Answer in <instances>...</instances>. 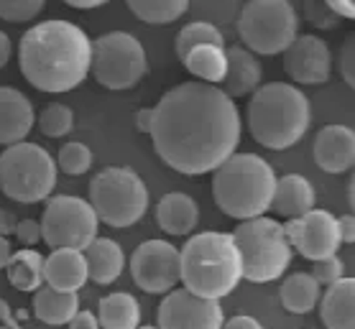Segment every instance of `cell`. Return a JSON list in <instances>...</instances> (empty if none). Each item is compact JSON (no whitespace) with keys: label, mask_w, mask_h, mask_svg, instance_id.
Masks as SVG:
<instances>
[{"label":"cell","mask_w":355,"mask_h":329,"mask_svg":"<svg viewBox=\"0 0 355 329\" xmlns=\"http://www.w3.org/2000/svg\"><path fill=\"white\" fill-rule=\"evenodd\" d=\"M148 72L144 44L128 31H110L92 41L89 74L105 89H133Z\"/></svg>","instance_id":"obj_10"},{"label":"cell","mask_w":355,"mask_h":329,"mask_svg":"<svg viewBox=\"0 0 355 329\" xmlns=\"http://www.w3.org/2000/svg\"><path fill=\"white\" fill-rule=\"evenodd\" d=\"M54 161H57V169L62 174H67V177H82L92 166V151L82 141H72V143L59 148V156Z\"/></svg>","instance_id":"obj_31"},{"label":"cell","mask_w":355,"mask_h":329,"mask_svg":"<svg viewBox=\"0 0 355 329\" xmlns=\"http://www.w3.org/2000/svg\"><path fill=\"white\" fill-rule=\"evenodd\" d=\"M343 260L338 256L322 258V260H315V268H312V278H315L320 286H330L338 278H343Z\"/></svg>","instance_id":"obj_34"},{"label":"cell","mask_w":355,"mask_h":329,"mask_svg":"<svg viewBox=\"0 0 355 329\" xmlns=\"http://www.w3.org/2000/svg\"><path fill=\"white\" fill-rule=\"evenodd\" d=\"M322 286L312 278V273H291L286 276L282 283V304L286 312L291 314H309L312 309H317Z\"/></svg>","instance_id":"obj_26"},{"label":"cell","mask_w":355,"mask_h":329,"mask_svg":"<svg viewBox=\"0 0 355 329\" xmlns=\"http://www.w3.org/2000/svg\"><path fill=\"white\" fill-rule=\"evenodd\" d=\"M69 329H100V321H97L95 312H77L72 319L67 321Z\"/></svg>","instance_id":"obj_37"},{"label":"cell","mask_w":355,"mask_h":329,"mask_svg":"<svg viewBox=\"0 0 355 329\" xmlns=\"http://www.w3.org/2000/svg\"><path fill=\"white\" fill-rule=\"evenodd\" d=\"M317 306L324 329H355V278L343 276L330 283Z\"/></svg>","instance_id":"obj_20"},{"label":"cell","mask_w":355,"mask_h":329,"mask_svg":"<svg viewBox=\"0 0 355 329\" xmlns=\"http://www.w3.org/2000/svg\"><path fill=\"white\" fill-rule=\"evenodd\" d=\"M338 235L340 242H355V217L353 215H343L338 217Z\"/></svg>","instance_id":"obj_38"},{"label":"cell","mask_w":355,"mask_h":329,"mask_svg":"<svg viewBox=\"0 0 355 329\" xmlns=\"http://www.w3.org/2000/svg\"><path fill=\"white\" fill-rule=\"evenodd\" d=\"M151 128V107H146V110H138L136 113V130L138 133H148Z\"/></svg>","instance_id":"obj_44"},{"label":"cell","mask_w":355,"mask_h":329,"mask_svg":"<svg viewBox=\"0 0 355 329\" xmlns=\"http://www.w3.org/2000/svg\"><path fill=\"white\" fill-rule=\"evenodd\" d=\"M16 240L24 245V248H33V245H39L41 242V225L39 220H31V217H26V220H18L16 222Z\"/></svg>","instance_id":"obj_36"},{"label":"cell","mask_w":355,"mask_h":329,"mask_svg":"<svg viewBox=\"0 0 355 329\" xmlns=\"http://www.w3.org/2000/svg\"><path fill=\"white\" fill-rule=\"evenodd\" d=\"M179 281L194 296L220 299L230 296L243 281L241 253L230 233L189 235L179 250Z\"/></svg>","instance_id":"obj_3"},{"label":"cell","mask_w":355,"mask_h":329,"mask_svg":"<svg viewBox=\"0 0 355 329\" xmlns=\"http://www.w3.org/2000/svg\"><path fill=\"white\" fill-rule=\"evenodd\" d=\"M46 6V0H0V18L10 24L33 21Z\"/></svg>","instance_id":"obj_33"},{"label":"cell","mask_w":355,"mask_h":329,"mask_svg":"<svg viewBox=\"0 0 355 329\" xmlns=\"http://www.w3.org/2000/svg\"><path fill=\"white\" fill-rule=\"evenodd\" d=\"M95 317L103 329H136L141 324V306L136 296H130L125 291H115L100 299Z\"/></svg>","instance_id":"obj_25"},{"label":"cell","mask_w":355,"mask_h":329,"mask_svg":"<svg viewBox=\"0 0 355 329\" xmlns=\"http://www.w3.org/2000/svg\"><path fill=\"white\" fill-rule=\"evenodd\" d=\"M33 317L44 324L51 327H62L80 312V296L77 294H67V291L49 289L46 283L33 291Z\"/></svg>","instance_id":"obj_24"},{"label":"cell","mask_w":355,"mask_h":329,"mask_svg":"<svg viewBox=\"0 0 355 329\" xmlns=\"http://www.w3.org/2000/svg\"><path fill=\"white\" fill-rule=\"evenodd\" d=\"M89 204L100 222L125 230L148 212V186L133 169L107 166L89 181Z\"/></svg>","instance_id":"obj_8"},{"label":"cell","mask_w":355,"mask_h":329,"mask_svg":"<svg viewBox=\"0 0 355 329\" xmlns=\"http://www.w3.org/2000/svg\"><path fill=\"white\" fill-rule=\"evenodd\" d=\"M130 13L151 26H166L182 18L189 8V0H125Z\"/></svg>","instance_id":"obj_29"},{"label":"cell","mask_w":355,"mask_h":329,"mask_svg":"<svg viewBox=\"0 0 355 329\" xmlns=\"http://www.w3.org/2000/svg\"><path fill=\"white\" fill-rule=\"evenodd\" d=\"M0 324H6V327H10V329H21L16 314H13V309L8 306L6 299H0Z\"/></svg>","instance_id":"obj_41"},{"label":"cell","mask_w":355,"mask_h":329,"mask_svg":"<svg viewBox=\"0 0 355 329\" xmlns=\"http://www.w3.org/2000/svg\"><path fill=\"white\" fill-rule=\"evenodd\" d=\"M315 186L309 184L307 177L302 174H286V177L276 179L274 199H271V209L276 215L286 217H302L304 212L315 209Z\"/></svg>","instance_id":"obj_23"},{"label":"cell","mask_w":355,"mask_h":329,"mask_svg":"<svg viewBox=\"0 0 355 329\" xmlns=\"http://www.w3.org/2000/svg\"><path fill=\"white\" fill-rule=\"evenodd\" d=\"M230 235L241 253V271L245 281H276L291 265L294 250L286 240L284 225L274 217L261 215L253 220H243Z\"/></svg>","instance_id":"obj_6"},{"label":"cell","mask_w":355,"mask_h":329,"mask_svg":"<svg viewBox=\"0 0 355 329\" xmlns=\"http://www.w3.org/2000/svg\"><path fill=\"white\" fill-rule=\"evenodd\" d=\"M92 41L72 21L31 26L18 44V64L26 82L39 92H72L89 74Z\"/></svg>","instance_id":"obj_2"},{"label":"cell","mask_w":355,"mask_h":329,"mask_svg":"<svg viewBox=\"0 0 355 329\" xmlns=\"http://www.w3.org/2000/svg\"><path fill=\"white\" fill-rule=\"evenodd\" d=\"M82 253H85V263H87V278L95 281L97 286H110L125 271V253L110 238L97 235Z\"/></svg>","instance_id":"obj_22"},{"label":"cell","mask_w":355,"mask_h":329,"mask_svg":"<svg viewBox=\"0 0 355 329\" xmlns=\"http://www.w3.org/2000/svg\"><path fill=\"white\" fill-rule=\"evenodd\" d=\"M10 256H13V245H10L8 238H3V235H0V271H6Z\"/></svg>","instance_id":"obj_43"},{"label":"cell","mask_w":355,"mask_h":329,"mask_svg":"<svg viewBox=\"0 0 355 329\" xmlns=\"http://www.w3.org/2000/svg\"><path fill=\"white\" fill-rule=\"evenodd\" d=\"M223 329H263V324H261L256 317L238 314V317H233V319L223 321Z\"/></svg>","instance_id":"obj_39"},{"label":"cell","mask_w":355,"mask_h":329,"mask_svg":"<svg viewBox=\"0 0 355 329\" xmlns=\"http://www.w3.org/2000/svg\"><path fill=\"white\" fill-rule=\"evenodd\" d=\"M284 233H286L291 250L312 263L338 256L343 245L338 235V217L327 209H309L302 217H291L284 225Z\"/></svg>","instance_id":"obj_13"},{"label":"cell","mask_w":355,"mask_h":329,"mask_svg":"<svg viewBox=\"0 0 355 329\" xmlns=\"http://www.w3.org/2000/svg\"><path fill=\"white\" fill-rule=\"evenodd\" d=\"M353 186H355V181L350 179V181H347V199H350V207H353V199H355V189H353Z\"/></svg>","instance_id":"obj_47"},{"label":"cell","mask_w":355,"mask_h":329,"mask_svg":"<svg viewBox=\"0 0 355 329\" xmlns=\"http://www.w3.org/2000/svg\"><path fill=\"white\" fill-rule=\"evenodd\" d=\"M156 225L162 227L164 233L174 235V238L192 235L194 227L200 225V207L184 192L164 194L156 204Z\"/></svg>","instance_id":"obj_21"},{"label":"cell","mask_w":355,"mask_h":329,"mask_svg":"<svg viewBox=\"0 0 355 329\" xmlns=\"http://www.w3.org/2000/svg\"><path fill=\"white\" fill-rule=\"evenodd\" d=\"M133 283L146 294H169L179 283V248L169 240H146L130 256Z\"/></svg>","instance_id":"obj_12"},{"label":"cell","mask_w":355,"mask_h":329,"mask_svg":"<svg viewBox=\"0 0 355 329\" xmlns=\"http://www.w3.org/2000/svg\"><path fill=\"white\" fill-rule=\"evenodd\" d=\"M235 31L248 51L276 57L299 36V16L289 0H248L238 13Z\"/></svg>","instance_id":"obj_9"},{"label":"cell","mask_w":355,"mask_h":329,"mask_svg":"<svg viewBox=\"0 0 355 329\" xmlns=\"http://www.w3.org/2000/svg\"><path fill=\"white\" fill-rule=\"evenodd\" d=\"M248 130L253 141L268 151H286L297 145L312 123L307 95L294 85H259L248 103Z\"/></svg>","instance_id":"obj_4"},{"label":"cell","mask_w":355,"mask_h":329,"mask_svg":"<svg viewBox=\"0 0 355 329\" xmlns=\"http://www.w3.org/2000/svg\"><path fill=\"white\" fill-rule=\"evenodd\" d=\"M136 329H159V327H154V324H144V327H141V324H138Z\"/></svg>","instance_id":"obj_48"},{"label":"cell","mask_w":355,"mask_h":329,"mask_svg":"<svg viewBox=\"0 0 355 329\" xmlns=\"http://www.w3.org/2000/svg\"><path fill=\"white\" fill-rule=\"evenodd\" d=\"M227 57V72L223 80V92L227 97H245L253 95L259 85L263 82V66L256 59L253 51H248L245 46H230L225 48Z\"/></svg>","instance_id":"obj_19"},{"label":"cell","mask_w":355,"mask_h":329,"mask_svg":"<svg viewBox=\"0 0 355 329\" xmlns=\"http://www.w3.org/2000/svg\"><path fill=\"white\" fill-rule=\"evenodd\" d=\"M332 8L338 13H345V16H353V0H327Z\"/></svg>","instance_id":"obj_46"},{"label":"cell","mask_w":355,"mask_h":329,"mask_svg":"<svg viewBox=\"0 0 355 329\" xmlns=\"http://www.w3.org/2000/svg\"><path fill=\"white\" fill-rule=\"evenodd\" d=\"M241 133L238 105L218 85L184 82L151 107L148 136L156 156L187 177L218 169L235 153Z\"/></svg>","instance_id":"obj_1"},{"label":"cell","mask_w":355,"mask_h":329,"mask_svg":"<svg viewBox=\"0 0 355 329\" xmlns=\"http://www.w3.org/2000/svg\"><path fill=\"white\" fill-rule=\"evenodd\" d=\"M284 69L297 85H324L332 74L330 46L315 33H304L284 51Z\"/></svg>","instance_id":"obj_15"},{"label":"cell","mask_w":355,"mask_h":329,"mask_svg":"<svg viewBox=\"0 0 355 329\" xmlns=\"http://www.w3.org/2000/svg\"><path fill=\"white\" fill-rule=\"evenodd\" d=\"M276 189L274 166L259 153H233L212 171V199L238 222L266 215Z\"/></svg>","instance_id":"obj_5"},{"label":"cell","mask_w":355,"mask_h":329,"mask_svg":"<svg viewBox=\"0 0 355 329\" xmlns=\"http://www.w3.org/2000/svg\"><path fill=\"white\" fill-rule=\"evenodd\" d=\"M16 215L13 212H8V209L0 207V235L3 238H8V235H13V230H16Z\"/></svg>","instance_id":"obj_40"},{"label":"cell","mask_w":355,"mask_h":329,"mask_svg":"<svg viewBox=\"0 0 355 329\" xmlns=\"http://www.w3.org/2000/svg\"><path fill=\"white\" fill-rule=\"evenodd\" d=\"M74 128V113L72 107L59 103L46 105L39 115V130L46 138H64Z\"/></svg>","instance_id":"obj_32"},{"label":"cell","mask_w":355,"mask_h":329,"mask_svg":"<svg viewBox=\"0 0 355 329\" xmlns=\"http://www.w3.org/2000/svg\"><path fill=\"white\" fill-rule=\"evenodd\" d=\"M159 329H223V306L215 299H202L187 289H171L156 312Z\"/></svg>","instance_id":"obj_14"},{"label":"cell","mask_w":355,"mask_h":329,"mask_svg":"<svg viewBox=\"0 0 355 329\" xmlns=\"http://www.w3.org/2000/svg\"><path fill=\"white\" fill-rule=\"evenodd\" d=\"M315 163L327 174H345L355 163V133L347 125H324L315 138Z\"/></svg>","instance_id":"obj_16"},{"label":"cell","mask_w":355,"mask_h":329,"mask_svg":"<svg viewBox=\"0 0 355 329\" xmlns=\"http://www.w3.org/2000/svg\"><path fill=\"white\" fill-rule=\"evenodd\" d=\"M57 161L39 143L6 145L0 153V192L18 204H36L57 186Z\"/></svg>","instance_id":"obj_7"},{"label":"cell","mask_w":355,"mask_h":329,"mask_svg":"<svg viewBox=\"0 0 355 329\" xmlns=\"http://www.w3.org/2000/svg\"><path fill=\"white\" fill-rule=\"evenodd\" d=\"M36 113L31 100L13 87H0V145L26 141L31 133Z\"/></svg>","instance_id":"obj_18"},{"label":"cell","mask_w":355,"mask_h":329,"mask_svg":"<svg viewBox=\"0 0 355 329\" xmlns=\"http://www.w3.org/2000/svg\"><path fill=\"white\" fill-rule=\"evenodd\" d=\"M338 69H340V77L345 80V85L355 87V36H350L343 44V48H340Z\"/></svg>","instance_id":"obj_35"},{"label":"cell","mask_w":355,"mask_h":329,"mask_svg":"<svg viewBox=\"0 0 355 329\" xmlns=\"http://www.w3.org/2000/svg\"><path fill=\"white\" fill-rule=\"evenodd\" d=\"M39 225L41 240L51 250H85L97 238L100 220L87 199L72 197V194H57V197H49Z\"/></svg>","instance_id":"obj_11"},{"label":"cell","mask_w":355,"mask_h":329,"mask_svg":"<svg viewBox=\"0 0 355 329\" xmlns=\"http://www.w3.org/2000/svg\"><path fill=\"white\" fill-rule=\"evenodd\" d=\"M225 46V36L220 31L218 26L210 24V21H192L187 24L182 31L177 33L174 39V51H177L179 59H184L192 48L197 46Z\"/></svg>","instance_id":"obj_30"},{"label":"cell","mask_w":355,"mask_h":329,"mask_svg":"<svg viewBox=\"0 0 355 329\" xmlns=\"http://www.w3.org/2000/svg\"><path fill=\"white\" fill-rule=\"evenodd\" d=\"M182 64L187 66V72L197 77L200 82H207V85H223L227 72V57H225V46H197L192 48Z\"/></svg>","instance_id":"obj_28"},{"label":"cell","mask_w":355,"mask_h":329,"mask_svg":"<svg viewBox=\"0 0 355 329\" xmlns=\"http://www.w3.org/2000/svg\"><path fill=\"white\" fill-rule=\"evenodd\" d=\"M0 329H10V327H6V324H0Z\"/></svg>","instance_id":"obj_49"},{"label":"cell","mask_w":355,"mask_h":329,"mask_svg":"<svg viewBox=\"0 0 355 329\" xmlns=\"http://www.w3.org/2000/svg\"><path fill=\"white\" fill-rule=\"evenodd\" d=\"M69 8H77V10H89V8H100V6H105L107 0H64Z\"/></svg>","instance_id":"obj_45"},{"label":"cell","mask_w":355,"mask_h":329,"mask_svg":"<svg viewBox=\"0 0 355 329\" xmlns=\"http://www.w3.org/2000/svg\"><path fill=\"white\" fill-rule=\"evenodd\" d=\"M44 283L49 289L80 294V289L87 283L85 253L74 248H54L44 258Z\"/></svg>","instance_id":"obj_17"},{"label":"cell","mask_w":355,"mask_h":329,"mask_svg":"<svg viewBox=\"0 0 355 329\" xmlns=\"http://www.w3.org/2000/svg\"><path fill=\"white\" fill-rule=\"evenodd\" d=\"M6 273H8V281L13 289L33 294L39 286H44V256L33 248L13 250V256L6 265Z\"/></svg>","instance_id":"obj_27"},{"label":"cell","mask_w":355,"mask_h":329,"mask_svg":"<svg viewBox=\"0 0 355 329\" xmlns=\"http://www.w3.org/2000/svg\"><path fill=\"white\" fill-rule=\"evenodd\" d=\"M10 54H13V44H10V36L6 31H0V69L10 62Z\"/></svg>","instance_id":"obj_42"}]
</instances>
